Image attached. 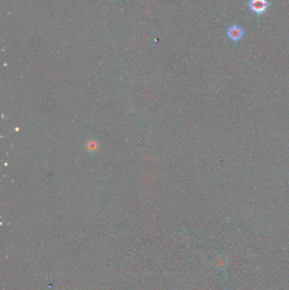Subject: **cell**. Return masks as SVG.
<instances>
[{
	"label": "cell",
	"instance_id": "1",
	"mask_svg": "<svg viewBox=\"0 0 289 290\" xmlns=\"http://www.w3.org/2000/svg\"><path fill=\"white\" fill-rule=\"evenodd\" d=\"M249 7L254 13L257 15H262L268 8V3L266 0H251Z\"/></svg>",
	"mask_w": 289,
	"mask_h": 290
},
{
	"label": "cell",
	"instance_id": "2",
	"mask_svg": "<svg viewBox=\"0 0 289 290\" xmlns=\"http://www.w3.org/2000/svg\"><path fill=\"white\" fill-rule=\"evenodd\" d=\"M227 37L232 41L237 42L243 37V29L238 25H233L227 30Z\"/></svg>",
	"mask_w": 289,
	"mask_h": 290
}]
</instances>
